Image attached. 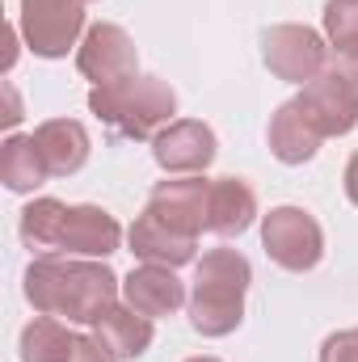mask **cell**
<instances>
[{"mask_svg":"<svg viewBox=\"0 0 358 362\" xmlns=\"http://www.w3.org/2000/svg\"><path fill=\"white\" fill-rule=\"evenodd\" d=\"M25 299L34 303L38 316H59L68 325H97L122 282L105 262L93 257H59V253H42L25 266Z\"/></svg>","mask_w":358,"mask_h":362,"instance_id":"cell-1","label":"cell"},{"mask_svg":"<svg viewBox=\"0 0 358 362\" xmlns=\"http://www.w3.org/2000/svg\"><path fill=\"white\" fill-rule=\"evenodd\" d=\"M253 282V266L236 249H207L194 266L190 291V325L202 337H228L245 320V291Z\"/></svg>","mask_w":358,"mask_h":362,"instance_id":"cell-2","label":"cell"},{"mask_svg":"<svg viewBox=\"0 0 358 362\" xmlns=\"http://www.w3.org/2000/svg\"><path fill=\"white\" fill-rule=\"evenodd\" d=\"M89 110L122 139H156L169 122H178V93L161 76H131L122 85L89 93Z\"/></svg>","mask_w":358,"mask_h":362,"instance_id":"cell-3","label":"cell"},{"mask_svg":"<svg viewBox=\"0 0 358 362\" xmlns=\"http://www.w3.org/2000/svg\"><path fill=\"white\" fill-rule=\"evenodd\" d=\"M262 249L287 274H308L325 257V232L312 211L304 206H274L262 215Z\"/></svg>","mask_w":358,"mask_h":362,"instance_id":"cell-4","label":"cell"},{"mask_svg":"<svg viewBox=\"0 0 358 362\" xmlns=\"http://www.w3.org/2000/svg\"><path fill=\"white\" fill-rule=\"evenodd\" d=\"M85 30V0H21L17 34L38 59H64L81 47Z\"/></svg>","mask_w":358,"mask_h":362,"instance_id":"cell-5","label":"cell"},{"mask_svg":"<svg viewBox=\"0 0 358 362\" xmlns=\"http://www.w3.org/2000/svg\"><path fill=\"white\" fill-rule=\"evenodd\" d=\"M262 59H266V68L278 81L308 85L329 68V42L312 25L282 21V25H270L262 34Z\"/></svg>","mask_w":358,"mask_h":362,"instance_id":"cell-6","label":"cell"},{"mask_svg":"<svg viewBox=\"0 0 358 362\" xmlns=\"http://www.w3.org/2000/svg\"><path fill=\"white\" fill-rule=\"evenodd\" d=\"M295 105L304 110V118L312 122L321 139L350 135L358 127V85L350 76H342L337 68H325L316 81H308L295 97Z\"/></svg>","mask_w":358,"mask_h":362,"instance_id":"cell-7","label":"cell"},{"mask_svg":"<svg viewBox=\"0 0 358 362\" xmlns=\"http://www.w3.org/2000/svg\"><path fill=\"white\" fill-rule=\"evenodd\" d=\"M76 68H81L85 81H93V89H110V85H122V81L139 76V51H135L131 34L122 25L97 21L81 38Z\"/></svg>","mask_w":358,"mask_h":362,"instance_id":"cell-8","label":"cell"},{"mask_svg":"<svg viewBox=\"0 0 358 362\" xmlns=\"http://www.w3.org/2000/svg\"><path fill=\"white\" fill-rule=\"evenodd\" d=\"M215 152H219V139L198 118H178V122H169L152 139V156H156V165L169 177H198V173H207Z\"/></svg>","mask_w":358,"mask_h":362,"instance_id":"cell-9","label":"cell"},{"mask_svg":"<svg viewBox=\"0 0 358 362\" xmlns=\"http://www.w3.org/2000/svg\"><path fill=\"white\" fill-rule=\"evenodd\" d=\"M207 198H211V181L202 177H169V181H156L152 198H148V211L156 219H165L173 232L181 236H202L207 228Z\"/></svg>","mask_w":358,"mask_h":362,"instance_id":"cell-10","label":"cell"},{"mask_svg":"<svg viewBox=\"0 0 358 362\" xmlns=\"http://www.w3.org/2000/svg\"><path fill=\"white\" fill-rule=\"evenodd\" d=\"M118 245H122V228L105 206H93V202L68 206V219H64V232H59V253L64 257L105 262L110 253H118Z\"/></svg>","mask_w":358,"mask_h":362,"instance_id":"cell-11","label":"cell"},{"mask_svg":"<svg viewBox=\"0 0 358 362\" xmlns=\"http://www.w3.org/2000/svg\"><path fill=\"white\" fill-rule=\"evenodd\" d=\"M127 240H131V253H135L144 266H169V270H178V266H190L194 253H198V240H194V236L173 232V228H169L165 219H156L148 206H144V215L131 223Z\"/></svg>","mask_w":358,"mask_h":362,"instance_id":"cell-12","label":"cell"},{"mask_svg":"<svg viewBox=\"0 0 358 362\" xmlns=\"http://www.w3.org/2000/svg\"><path fill=\"white\" fill-rule=\"evenodd\" d=\"M122 303L156 320V316H173L181 303H190V295H185V282L169 266H139L122 278Z\"/></svg>","mask_w":358,"mask_h":362,"instance_id":"cell-13","label":"cell"},{"mask_svg":"<svg viewBox=\"0 0 358 362\" xmlns=\"http://www.w3.org/2000/svg\"><path fill=\"white\" fill-rule=\"evenodd\" d=\"M34 144L42 152V165L51 177H72L89 160V131L76 118H47L34 127Z\"/></svg>","mask_w":358,"mask_h":362,"instance_id":"cell-14","label":"cell"},{"mask_svg":"<svg viewBox=\"0 0 358 362\" xmlns=\"http://www.w3.org/2000/svg\"><path fill=\"white\" fill-rule=\"evenodd\" d=\"M258 219V194L253 185L241 177H219L211 181V198H207V232L215 236H245Z\"/></svg>","mask_w":358,"mask_h":362,"instance_id":"cell-15","label":"cell"},{"mask_svg":"<svg viewBox=\"0 0 358 362\" xmlns=\"http://www.w3.org/2000/svg\"><path fill=\"white\" fill-rule=\"evenodd\" d=\"M93 337L114 354V358H144L148 346H152V320L144 312H135L131 303H114L97 325H93Z\"/></svg>","mask_w":358,"mask_h":362,"instance_id":"cell-16","label":"cell"},{"mask_svg":"<svg viewBox=\"0 0 358 362\" xmlns=\"http://www.w3.org/2000/svg\"><path fill=\"white\" fill-rule=\"evenodd\" d=\"M270 152L282 165H308L321 152V135L312 131V122L304 118V110L295 101H282L270 118Z\"/></svg>","mask_w":358,"mask_h":362,"instance_id":"cell-17","label":"cell"},{"mask_svg":"<svg viewBox=\"0 0 358 362\" xmlns=\"http://www.w3.org/2000/svg\"><path fill=\"white\" fill-rule=\"evenodd\" d=\"M51 177L42 165V152L34 144V135H8L0 144V181L13 194H34L42 181Z\"/></svg>","mask_w":358,"mask_h":362,"instance_id":"cell-18","label":"cell"},{"mask_svg":"<svg viewBox=\"0 0 358 362\" xmlns=\"http://www.w3.org/2000/svg\"><path fill=\"white\" fill-rule=\"evenodd\" d=\"M64 219H68V202L59 198H34L25 211H21V245L30 253H59V232H64Z\"/></svg>","mask_w":358,"mask_h":362,"instance_id":"cell-19","label":"cell"},{"mask_svg":"<svg viewBox=\"0 0 358 362\" xmlns=\"http://www.w3.org/2000/svg\"><path fill=\"white\" fill-rule=\"evenodd\" d=\"M76 333L59 325V316H34L21 329V362H68Z\"/></svg>","mask_w":358,"mask_h":362,"instance_id":"cell-20","label":"cell"},{"mask_svg":"<svg viewBox=\"0 0 358 362\" xmlns=\"http://www.w3.org/2000/svg\"><path fill=\"white\" fill-rule=\"evenodd\" d=\"M325 38L329 47L358 42V0H325Z\"/></svg>","mask_w":358,"mask_h":362,"instance_id":"cell-21","label":"cell"},{"mask_svg":"<svg viewBox=\"0 0 358 362\" xmlns=\"http://www.w3.org/2000/svg\"><path fill=\"white\" fill-rule=\"evenodd\" d=\"M321 362H358V329H342V333L325 337Z\"/></svg>","mask_w":358,"mask_h":362,"instance_id":"cell-22","label":"cell"},{"mask_svg":"<svg viewBox=\"0 0 358 362\" xmlns=\"http://www.w3.org/2000/svg\"><path fill=\"white\" fill-rule=\"evenodd\" d=\"M68 362H118L97 337H76V346H72V358Z\"/></svg>","mask_w":358,"mask_h":362,"instance_id":"cell-23","label":"cell"},{"mask_svg":"<svg viewBox=\"0 0 358 362\" xmlns=\"http://www.w3.org/2000/svg\"><path fill=\"white\" fill-rule=\"evenodd\" d=\"M329 59H333V68L342 76H350L358 85V42H350V47H329Z\"/></svg>","mask_w":358,"mask_h":362,"instance_id":"cell-24","label":"cell"},{"mask_svg":"<svg viewBox=\"0 0 358 362\" xmlns=\"http://www.w3.org/2000/svg\"><path fill=\"white\" fill-rule=\"evenodd\" d=\"M346 198L358 206V152L350 156V165H346Z\"/></svg>","mask_w":358,"mask_h":362,"instance_id":"cell-25","label":"cell"},{"mask_svg":"<svg viewBox=\"0 0 358 362\" xmlns=\"http://www.w3.org/2000/svg\"><path fill=\"white\" fill-rule=\"evenodd\" d=\"M185 362H219V358H202V354H198V358H185Z\"/></svg>","mask_w":358,"mask_h":362,"instance_id":"cell-26","label":"cell"}]
</instances>
